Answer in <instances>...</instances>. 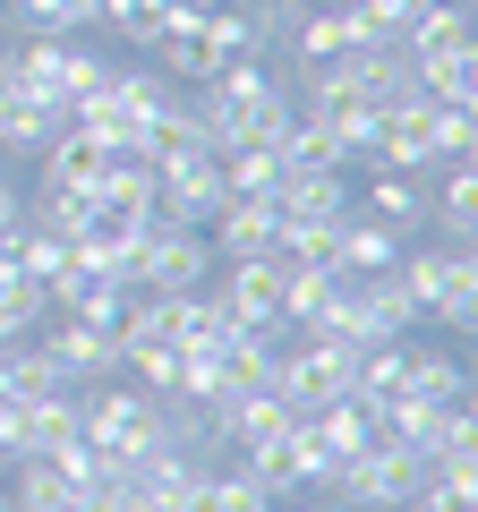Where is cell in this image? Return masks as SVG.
Instances as JSON below:
<instances>
[{"label": "cell", "instance_id": "obj_1", "mask_svg": "<svg viewBox=\"0 0 478 512\" xmlns=\"http://www.w3.org/2000/svg\"><path fill=\"white\" fill-rule=\"evenodd\" d=\"M393 282H402L410 308L436 316V325H453V333L478 325V256L461 248V239H444V248H410L402 265H393Z\"/></svg>", "mask_w": 478, "mask_h": 512}, {"label": "cell", "instance_id": "obj_2", "mask_svg": "<svg viewBox=\"0 0 478 512\" xmlns=\"http://www.w3.org/2000/svg\"><path fill=\"white\" fill-rule=\"evenodd\" d=\"M77 436L129 470V461H137V453H154L171 427H163V402H154V393H137V384H111V393L77 402Z\"/></svg>", "mask_w": 478, "mask_h": 512}, {"label": "cell", "instance_id": "obj_3", "mask_svg": "<svg viewBox=\"0 0 478 512\" xmlns=\"http://www.w3.org/2000/svg\"><path fill=\"white\" fill-rule=\"evenodd\" d=\"M350 376H359V342H333V333H308L299 350H274V393L308 419V410H325V402H342L350 393Z\"/></svg>", "mask_w": 478, "mask_h": 512}, {"label": "cell", "instance_id": "obj_4", "mask_svg": "<svg viewBox=\"0 0 478 512\" xmlns=\"http://www.w3.org/2000/svg\"><path fill=\"white\" fill-rule=\"evenodd\" d=\"M222 197H231V188H222V154L205 146V137H188V146L154 154V214H163V222L197 231V222H214Z\"/></svg>", "mask_w": 478, "mask_h": 512}, {"label": "cell", "instance_id": "obj_5", "mask_svg": "<svg viewBox=\"0 0 478 512\" xmlns=\"http://www.w3.org/2000/svg\"><path fill=\"white\" fill-rule=\"evenodd\" d=\"M325 487H342L350 504H368V512H410V504H419V453H402V444H385V436H376L368 453L333 461V478H325Z\"/></svg>", "mask_w": 478, "mask_h": 512}, {"label": "cell", "instance_id": "obj_6", "mask_svg": "<svg viewBox=\"0 0 478 512\" xmlns=\"http://www.w3.org/2000/svg\"><path fill=\"white\" fill-rule=\"evenodd\" d=\"M205 274H214V239L180 231V222H154V231L137 239L129 291H205Z\"/></svg>", "mask_w": 478, "mask_h": 512}, {"label": "cell", "instance_id": "obj_7", "mask_svg": "<svg viewBox=\"0 0 478 512\" xmlns=\"http://www.w3.org/2000/svg\"><path fill=\"white\" fill-rule=\"evenodd\" d=\"M94 180H103V146H94V137H77V128H60L52 146H43V214H52L60 231H86Z\"/></svg>", "mask_w": 478, "mask_h": 512}, {"label": "cell", "instance_id": "obj_8", "mask_svg": "<svg viewBox=\"0 0 478 512\" xmlns=\"http://www.w3.org/2000/svg\"><path fill=\"white\" fill-rule=\"evenodd\" d=\"M274 291H282V265L274 256H239L231 274H222V316H231L239 333H265V342H274L282 333V308H274Z\"/></svg>", "mask_w": 478, "mask_h": 512}, {"label": "cell", "instance_id": "obj_9", "mask_svg": "<svg viewBox=\"0 0 478 512\" xmlns=\"http://www.w3.org/2000/svg\"><path fill=\"white\" fill-rule=\"evenodd\" d=\"M43 350H52L60 384H86V376H111V367H120V333H111V325H86V316H52Z\"/></svg>", "mask_w": 478, "mask_h": 512}, {"label": "cell", "instance_id": "obj_10", "mask_svg": "<svg viewBox=\"0 0 478 512\" xmlns=\"http://www.w3.org/2000/svg\"><path fill=\"white\" fill-rule=\"evenodd\" d=\"M205 239H214V256H231V265H239V256H274V239H282V205H274V197H222V205H214V231H205Z\"/></svg>", "mask_w": 478, "mask_h": 512}, {"label": "cell", "instance_id": "obj_11", "mask_svg": "<svg viewBox=\"0 0 478 512\" xmlns=\"http://www.w3.org/2000/svg\"><path fill=\"white\" fill-rule=\"evenodd\" d=\"M274 205H282V222H333V214H350V180L333 163H282Z\"/></svg>", "mask_w": 478, "mask_h": 512}, {"label": "cell", "instance_id": "obj_12", "mask_svg": "<svg viewBox=\"0 0 478 512\" xmlns=\"http://www.w3.org/2000/svg\"><path fill=\"white\" fill-rule=\"evenodd\" d=\"M393 265H402V231H385L376 214H342V222H333V274H342V282L393 274Z\"/></svg>", "mask_w": 478, "mask_h": 512}, {"label": "cell", "instance_id": "obj_13", "mask_svg": "<svg viewBox=\"0 0 478 512\" xmlns=\"http://www.w3.org/2000/svg\"><path fill=\"white\" fill-rule=\"evenodd\" d=\"M60 128H69V120H60L43 94H26L18 77H9V60H0V146H9V154H43Z\"/></svg>", "mask_w": 478, "mask_h": 512}, {"label": "cell", "instance_id": "obj_14", "mask_svg": "<svg viewBox=\"0 0 478 512\" xmlns=\"http://www.w3.org/2000/svg\"><path fill=\"white\" fill-rule=\"evenodd\" d=\"M86 487L60 470L52 453H18V487H9V512H77Z\"/></svg>", "mask_w": 478, "mask_h": 512}, {"label": "cell", "instance_id": "obj_15", "mask_svg": "<svg viewBox=\"0 0 478 512\" xmlns=\"http://www.w3.org/2000/svg\"><path fill=\"white\" fill-rule=\"evenodd\" d=\"M291 43H299L308 69L350 60V52H359V18H350V9H299V18H291Z\"/></svg>", "mask_w": 478, "mask_h": 512}, {"label": "cell", "instance_id": "obj_16", "mask_svg": "<svg viewBox=\"0 0 478 512\" xmlns=\"http://www.w3.org/2000/svg\"><path fill=\"white\" fill-rule=\"evenodd\" d=\"M402 52H410V60H436V52H478V43H470V9H461V0H427L419 18H410Z\"/></svg>", "mask_w": 478, "mask_h": 512}, {"label": "cell", "instance_id": "obj_17", "mask_svg": "<svg viewBox=\"0 0 478 512\" xmlns=\"http://www.w3.org/2000/svg\"><path fill=\"white\" fill-rule=\"evenodd\" d=\"M274 265H282V291H274L282 325L308 333L316 316H325V299H333V282H342V274H333V265H291V256H274Z\"/></svg>", "mask_w": 478, "mask_h": 512}, {"label": "cell", "instance_id": "obj_18", "mask_svg": "<svg viewBox=\"0 0 478 512\" xmlns=\"http://www.w3.org/2000/svg\"><path fill=\"white\" fill-rule=\"evenodd\" d=\"M171 18H180V0H94V26L129 35L137 52H154V43L171 35Z\"/></svg>", "mask_w": 478, "mask_h": 512}, {"label": "cell", "instance_id": "obj_19", "mask_svg": "<svg viewBox=\"0 0 478 512\" xmlns=\"http://www.w3.org/2000/svg\"><path fill=\"white\" fill-rule=\"evenodd\" d=\"M427 222L470 248V231H478V163H444V188H436V205H427Z\"/></svg>", "mask_w": 478, "mask_h": 512}, {"label": "cell", "instance_id": "obj_20", "mask_svg": "<svg viewBox=\"0 0 478 512\" xmlns=\"http://www.w3.org/2000/svg\"><path fill=\"white\" fill-rule=\"evenodd\" d=\"M402 393H419V402H470V367H461L453 350H410Z\"/></svg>", "mask_w": 478, "mask_h": 512}, {"label": "cell", "instance_id": "obj_21", "mask_svg": "<svg viewBox=\"0 0 478 512\" xmlns=\"http://www.w3.org/2000/svg\"><path fill=\"white\" fill-rule=\"evenodd\" d=\"M410 69H419V94H427V103L478 111V52H436V60H410Z\"/></svg>", "mask_w": 478, "mask_h": 512}, {"label": "cell", "instance_id": "obj_22", "mask_svg": "<svg viewBox=\"0 0 478 512\" xmlns=\"http://www.w3.org/2000/svg\"><path fill=\"white\" fill-rule=\"evenodd\" d=\"M274 180H282V146H231L222 154V188L231 197H274Z\"/></svg>", "mask_w": 478, "mask_h": 512}, {"label": "cell", "instance_id": "obj_23", "mask_svg": "<svg viewBox=\"0 0 478 512\" xmlns=\"http://www.w3.org/2000/svg\"><path fill=\"white\" fill-rule=\"evenodd\" d=\"M368 214L385 222V231H410V222H427V197H419V180H410V171H376Z\"/></svg>", "mask_w": 478, "mask_h": 512}, {"label": "cell", "instance_id": "obj_24", "mask_svg": "<svg viewBox=\"0 0 478 512\" xmlns=\"http://www.w3.org/2000/svg\"><path fill=\"white\" fill-rule=\"evenodd\" d=\"M9 393H18V402H43V393H69L43 342H9Z\"/></svg>", "mask_w": 478, "mask_h": 512}, {"label": "cell", "instance_id": "obj_25", "mask_svg": "<svg viewBox=\"0 0 478 512\" xmlns=\"http://www.w3.org/2000/svg\"><path fill=\"white\" fill-rule=\"evenodd\" d=\"M69 436H77V402H69V393H43V402H26V453H60Z\"/></svg>", "mask_w": 478, "mask_h": 512}, {"label": "cell", "instance_id": "obj_26", "mask_svg": "<svg viewBox=\"0 0 478 512\" xmlns=\"http://www.w3.org/2000/svg\"><path fill=\"white\" fill-rule=\"evenodd\" d=\"M419 9H427V0H350V18H359V43H402Z\"/></svg>", "mask_w": 478, "mask_h": 512}, {"label": "cell", "instance_id": "obj_27", "mask_svg": "<svg viewBox=\"0 0 478 512\" xmlns=\"http://www.w3.org/2000/svg\"><path fill=\"white\" fill-rule=\"evenodd\" d=\"M26 35H77V26H94V0H18Z\"/></svg>", "mask_w": 478, "mask_h": 512}, {"label": "cell", "instance_id": "obj_28", "mask_svg": "<svg viewBox=\"0 0 478 512\" xmlns=\"http://www.w3.org/2000/svg\"><path fill=\"white\" fill-rule=\"evenodd\" d=\"M470 154H478V111L436 103V163H470Z\"/></svg>", "mask_w": 478, "mask_h": 512}, {"label": "cell", "instance_id": "obj_29", "mask_svg": "<svg viewBox=\"0 0 478 512\" xmlns=\"http://www.w3.org/2000/svg\"><path fill=\"white\" fill-rule=\"evenodd\" d=\"M18 453H26V402L0 393V461H18Z\"/></svg>", "mask_w": 478, "mask_h": 512}, {"label": "cell", "instance_id": "obj_30", "mask_svg": "<svg viewBox=\"0 0 478 512\" xmlns=\"http://www.w3.org/2000/svg\"><path fill=\"white\" fill-rule=\"evenodd\" d=\"M410 512H478V504H461V495H419Z\"/></svg>", "mask_w": 478, "mask_h": 512}, {"label": "cell", "instance_id": "obj_31", "mask_svg": "<svg viewBox=\"0 0 478 512\" xmlns=\"http://www.w3.org/2000/svg\"><path fill=\"white\" fill-rule=\"evenodd\" d=\"M18 214H26V205H18V188H9V171H0V231H9Z\"/></svg>", "mask_w": 478, "mask_h": 512}, {"label": "cell", "instance_id": "obj_32", "mask_svg": "<svg viewBox=\"0 0 478 512\" xmlns=\"http://www.w3.org/2000/svg\"><path fill=\"white\" fill-rule=\"evenodd\" d=\"M0 393H9V342H0Z\"/></svg>", "mask_w": 478, "mask_h": 512}, {"label": "cell", "instance_id": "obj_33", "mask_svg": "<svg viewBox=\"0 0 478 512\" xmlns=\"http://www.w3.org/2000/svg\"><path fill=\"white\" fill-rule=\"evenodd\" d=\"M180 9H222V0H180Z\"/></svg>", "mask_w": 478, "mask_h": 512}, {"label": "cell", "instance_id": "obj_34", "mask_svg": "<svg viewBox=\"0 0 478 512\" xmlns=\"http://www.w3.org/2000/svg\"><path fill=\"white\" fill-rule=\"evenodd\" d=\"M0 512H9V487H0Z\"/></svg>", "mask_w": 478, "mask_h": 512}, {"label": "cell", "instance_id": "obj_35", "mask_svg": "<svg viewBox=\"0 0 478 512\" xmlns=\"http://www.w3.org/2000/svg\"><path fill=\"white\" fill-rule=\"evenodd\" d=\"M461 9H478V0H461Z\"/></svg>", "mask_w": 478, "mask_h": 512}]
</instances>
